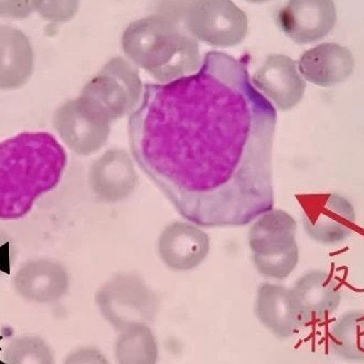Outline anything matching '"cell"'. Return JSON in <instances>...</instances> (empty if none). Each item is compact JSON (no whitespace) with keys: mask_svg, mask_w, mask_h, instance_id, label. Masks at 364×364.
I'll return each instance as SVG.
<instances>
[{"mask_svg":"<svg viewBox=\"0 0 364 364\" xmlns=\"http://www.w3.org/2000/svg\"><path fill=\"white\" fill-rule=\"evenodd\" d=\"M276 124L247 61L208 52L196 73L145 85L129 142L182 218L206 228L245 226L273 210Z\"/></svg>","mask_w":364,"mask_h":364,"instance_id":"obj_1","label":"cell"},{"mask_svg":"<svg viewBox=\"0 0 364 364\" xmlns=\"http://www.w3.org/2000/svg\"><path fill=\"white\" fill-rule=\"evenodd\" d=\"M67 153L48 132H23L0 143V220L24 218L57 187Z\"/></svg>","mask_w":364,"mask_h":364,"instance_id":"obj_2","label":"cell"},{"mask_svg":"<svg viewBox=\"0 0 364 364\" xmlns=\"http://www.w3.org/2000/svg\"><path fill=\"white\" fill-rule=\"evenodd\" d=\"M122 45L132 63L161 83L191 75L201 65L198 41L169 16L156 14L132 22Z\"/></svg>","mask_w":364,"mask_h":364,"instance_id":"obj_3","label":"cell"},{"mask_svg":"<svg viewBox=\"0 0 364 364\" xmlns=\"http://www.w3.org/2000/svg\"><path fill=\"white\" fill-rule=\"evenodd\" d=\"M296 220L287 213L271 210L259 216L249 232V245L259 273L285 279L299 261L296 242Z\"/></svg>","mask_w":364,"mask_h":364,"instance_id":"obj_4","label":"cell"},{"mask_svg":"<svg viewBox=\"0 0 364 364\" xmlns=\"http://www.w3.org/2000/svg\"><path fill=\"white\" fill-rule=\"evenodd\" d=\"M96 304L103 318L118 332L154 321L159 309L156 294L140 277L120 274L98 290Z\"/></svg>","mask_w":364,"mask_h":364,"instance_id":"obj_5","label":"cell"},{"mask_svg":"<svg viewBox=\"0 0 364 364\" xmlns=\"http://www.w3.org/2000/svg\"><path fill=\"white\" fill-rule=\"evenodd\" d=\"M143 90L136 69L116 57L85 85L81 96L112 122L138 107Z\"/></svg>","mask_w":364,"mask_h":364,"instance_id":"obj_6","label":"cell"},{"mask_svg":"<svg viewBox=\"0 0 364 364\" xmlns=\"http://www.w3.org/2000/svg\"><path fill=\"white\" fill-rule=\"evenodd\" d=\"M185 23L192 38L220 48L241 44L247 34V14L231 0H193Z\"/></svg>","mask_w":364,"mask_h":364,"instance_id":"obj_7","label":"cell"},{"mask_svg":"<svg viewBox=\"0 0 364 364\" xmlns=\"http://www.w3.org/2000/svg\"><path fill=\"white\" fill-rule=\"evenodd\" d=\"M302 206V224L308 236L321 245H338L355 230L353 204L336 193L298 196Z\"/></svg>","mask_w":364,"mask_h":364,"instance_id":"obj_8","label":"cell"},{"mask_svg":"<svg viewBox=\"0 0 364 364\" xmlns=\"http://www.w3.org/2000/svg\"><path fill=\"white\" fill-rule=\"evenodd\" d=\"M54 126L63 142L80 155L100 150L110 130L109 120L81 95L57 110Z\"/></svg>","mask_w":364,"mask_h":364,"instance_id":"obj_9","label":"cell"},{"mask_svg":"<svg viewBox=\"0 0 364 364\" xmlns=\"http://www.w3.org/2000/svg\"><path fill=\"white\" fill-rule=\"evenodd\" d=\"M278 24L296 44L322 40L336 24L333 0H289L278 14Z\"/></svg>","mask_w":364,"mask_h":364,"instance_id":"obj_10","label":"cell"},{"mask_svg":"<svg viewBox=\"0 0 364 364\" xmlns=\"http://www.w3.org/2000/svg\"><path fill=\"white\" fill-rule=\"evenodd\" d=\"M255 313L259 322L278 338H290L310 325L292 288L275 284L259 286Z\"/></svg>","mask_w":364,"mask_h":364,"instance_id":"obj_11","label":"cell"},{"mask_svg":"<svg viewBox=\"0 0 364 364\" xmlns=\"http://www.w3.org/2000/svg\"><path fill=\"white\" fill-rule=\"evenodd\" d=\"M251 80L253 85L283 112L298 105L306 92V82L296 61L285 55L269 56Z\"/></svg>","mask_w":364,"mask_h":364,"instance_id":"obj_12","label":"cell"},{"mask_svg":"<svg viewBox=\"0 0 364 364\" xmlns=\"http://www.w3.org/2000/svg\"><path fill=\"white\" fill-rule=\"evenodd\" d=\"M14 286L23 299L48 304L58 301L68 292L70 278L61 264L36 259L20 267L14 276Z\"/></svg>","mask_w":364,"mask_h":364,"instance_id":"obj_13","label":"cell"},{"mask_svg":"<svg viewBox=\"0 0 364 364\" xmlns=\"http://www.w3.org/2000/svg\"><path fill=\"white\" fill-rule=\"evenodd\" d=\"M159 249L161 259L169 269L190 271L205 259L210 238L196 225L175 223L163 231Z\"/></svg>","mask_w":364,"mask_h":364,"instance_id":"obj_14","label":"cell"},{"mask_svg":"<svg viewBox=\"0 0 364 364\" xmlns=\"http://www.w3.org/2000/svg\"><path fill=\"white\" fill-rule=\"evenodd\" d=\"M355 60L350 50L335 43H323L302 55L298 69L313 85L334 87L350 77Z\"/></svg>","mask_w":364,"mask_h":364,"instance_id":"obj_15","label":"cell"},{"mask_svg":"<svg viewBox=\"0 0 364 364\" xmlns=\"http://www.w3.org/2000/svg\"><path fill=\"white\" fill-rule=\"evenodd\" d=\"M294 294L309 324L326 321L338 309L341 287L332 275L322 269L308 272L294 284Z\"/></svg>","mask_w":364,"mask_h":364,"instance_id":"obj_16","label":"cell"},{"mask_svg":"<svg viewBox=\"0 0 364 364\" xmlns=\"http://www.w3.org/2000/svg\"><path fill=\"white\" fill-rule=\"evenodd\" d=\"M33 69L34 53L28 36L11 26H0V89L23 87Z\"/></svg>","mask_w":364,"mask_h":364,"instance_id":"obj_17","label":"cell"},{"mask_svg":"<svg viewBox=\"0 0 364 364\" xmlns=\"http://www.w3.org/2000/svg\"><path fill=\"white\" fill-rule=\"evenodd\" d=\"M136 171L128 155L122 151H109L94 163L90 183L95 193L107 201L126 198L136 185Z\"/></svg>","mask_w":364,"mask_h":364,"instance_id":"obj_18","label":"cell"},{"mask_svg":"<svg viewBox=\"0 0 364 364\" xmlns=\"http://www.w3.org/2000/svg\"><path fill=\"white\" fill-rule=\"evenodd\" d=\"M329 349L346 361H364V311H349L339 316L328 332Z\"/></svg>","mask_w":364,"mask_h":364,"instance_id":"obj_19","label":"cell"},{"mask_svg":"<svg viewBox=\"0 0 364 364\" xmlns=\"http://www.w3.org/2000/svg\"><path fill=\"white\" fill-rule=\"evenodd\" d=\"M118 364H156L159 345L152 329L136 324L122 331L114 347Z\"/></svg>","mask_w":364,"mask_h":364,"instance_id":"obj_20","label":"cell"},{"mask_svg":"<svg viewBox=\"0 0 364 364\" xmlns=\"http://www.w3.org/2000/svg\"><path fill=\"white\" fill-rule=\"evenodd\" d=\"M3 364H55L48 343L38 336L23 335L11 339L1 355Z\"/></svg>","mask_w":364,"mask_h":364,"instance_id":"obj_21","label":"cell"},{"mask_svg":"<svg viewBox=\"0 0 364 364\" xmlns=\"http://www.w3.org/2000/svg\"><path fill=\"white\" fill-rule=\"evenodd\" d=\"M32 5L43 19L63 23L70 21L77 14L80 0H32Z\"/></svg>","mask_w":364,"mask_h":364,"instance_id":"obj_22","label":"cell"},{"mask_svg":"<svg viewBox=\"0 0 364 364\" xmlns=\"http://www.w3.org/2000/svg\"><path fill=\"white\" fill-rule=\"evenodd\" d=\"M34 11L32 0H0V16L26 19Z\"/></svg>","mask_w":364,"mask_h":364,"instance_id":"obj_23","label":"cell"},{"mask_svg":"<svg viewBox=\"0 0 364 364\" xmlns=\"http://www.w3.org/2000/svg\"><path fill=\"white\" fill-rule=\"evenodd\" d=\"M63 364H110L101 350L94 347H82L69 353Z\"/></svg>","mask_w":364,"mask_h":364,"instance_id":"obj_24","label":"cell"},{"mask_svg":"<svg viewBox=\"0 0 364 364\" xmlns=\"http://www.w3.org/2000/svg\"><path fill=\"white\" fill-rule=\"evenodd\" d=\"M14 245L7 232L0 229V271L9 269L14 259Z\"/></svg>","mask_w":364,"mask_h":364,"instance_id":"obj_25","label":"cell"},{"mask_svg":"<svg viewBox=\"0 0 364 364\" xmlns=\"http://www.w3.org/2000/svg\"><path fill=\"white\" fill-rule=\"evenodd\" d=\"M245 1H247V3L252 4H262L265 3V1H267V0H245Z\"/></svg>","mask_w":364,"mask_h":364,"instance_id":"obj_26","label":"cell"}]
</instances>
